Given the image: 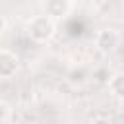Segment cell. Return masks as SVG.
Wrapping results in <instances>:
<instances>
[{
    "instance_id": "cell-1",
    "label": "cell",
    "mask_w": 124,
    "mask_h": 124,
    "mask_svg": "<svg viewBox=\"0 0 124 124\" xmlns=\"http://www.w3.org/2000/svg\"><path fill=\"white\" fill-rule=\"evenodd\" d=\"M56 33V21L50 19L46 14L33 16L27 21V35L35 43H48Z\"/></svg>"
},
{
    "instance_id": "cell-2",
    "label": "cell",
    "mask_w": 124,
    "mask_h": 124,
    "mask_svg": "<svg viewBox=\"0 0 124 124\" xmlns=\"http://www.w3.org/2000/svg\"><path fill=\"white\" fill-rule=\"evenodd\" d=\"M120 41H122V35L118 29H112V27H107V29H101L95 37V46L99 52L103 54H110L114 52L118 46H120Z\"/></svg>"
},
{
    "instance_id": "cell-3",
    "label": "cell",
    "mask_w": 124,
    "mask_h": 124,
    "mask_svg": "<svg viewBox=\"0 0 124 124\" xmlns=\"http://www.w3.org/2000/svg\"><path fill=\"white\" fill-rule=\"evenodd\" d=\"M19 72V56L10 48H0V79H12Z\"/></svg>"
},
{
    "instance_id": "cell-4",
    "label": "cell",
    "mask_w": 124,
    "mask_h": 124,
    "mask_svg": "<svg viewBox=\"0 0 124 124\" xmlns=\"http://www.w3.org/2000/svg\"><path fill=\"white\" fill-rule=\"evenodd\" d=\"M74 4L70 0H45L43 2V10L50 19H64L70 12H72Z\"/></svg>"
},
{
    "instance_id": "cell-5",
    "label": "cell",
    "mask_w": 124,
    "mask_h": 124,
    "mask_svg": "<svg viewBox=\"0 0 124 124\" xmlns=\"http://www.w3.org/2000/svg\"><path fill=\"white\" fill-rule=\"evenodd\" d=\"M107 87H108V93L114 97V99H122L124 97V74L122 72H116L108 78L107 81Z\"/></svg>"
},
{
    "instance_id": "cell-6",
    "label": "cell",
    "mask_w": 124,
    "mask_h": 124,
    "mask_svg": "<svg viewBox=\"0 0 124 124\" xmlns=\"http://www.w3.org/2000/svg\"><path fill=\"white\" fill-rule=\"evenodd\" d=\"M89 78H91V70H89L87 66H83V64L74 66V68L70 70V74H68V81L74 83V85H81V83H85Z\"/></svg>"
},
{
    "instance_id": "cell-7",
    "label": "cell",
    "mask_w": 124,
    "mask_h": 124,
    "mask_svg": "<svg viewBox=\"0 0 124 124\" xmlns=\"http://www.w3.org/2000/svg\"><path fill=\"white\" fill-rule=\"evenodd\" d=\"M10 118H12V107H10L6 101L0 99V124H2V122H8Z\"/></svg>"
},
{
    "instance_id": "cell-8",
    "label": "cell",
    "mask_w": 124,
    "mask_h": 124,
    "mask_svg": "<svg viewBox=\"0 0 124 124\" xmlns=\"http://www.w3.org/2000/svg\"><path fill=\"white\" fill-rule=\"evenodd\" d=\"M6 27H8V21H6V17H4L2 14H0V35H2L4 31H6Z\"/></svg>"
},
{
    "instance_id": "cell-9",
    "label": "cell",
    "mask_w": 124,
    "mask_h": 124,
    "mask_svg": "<svg viewBox=\"0 0 124 124\" xmlns=\"http://www.w3.org/2000/svg\"><path fill=\"white\" fill-rule=\"evenodd\" d=\"M70 2H72V4H76V2H78V0H70Z\"/></svg>"
}]
</instances>
